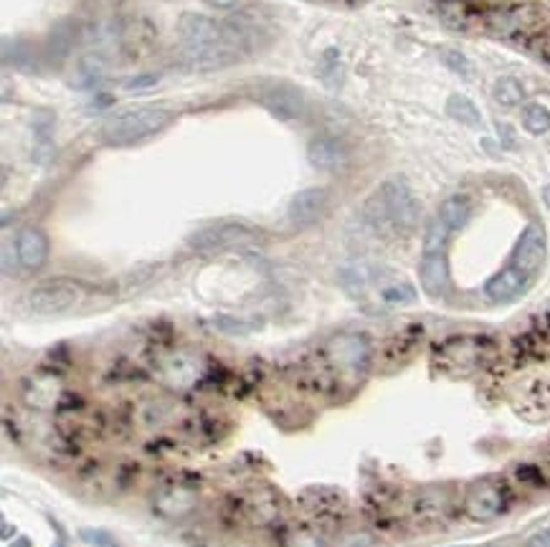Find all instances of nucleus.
<instances>
[{"instance_id": "obj_1", "label": "nucleus", "mask_w": 550, "mask_h": 547, "mask_svg": "<svg viewBox=\"0 0 550 547\" xmlns=\"http://www.w3.org/2000/svg\"><path fill=\"white\" fill-rule=\"evenodd\" d=\"M181 58L188 69H224L241 57L246 46V31L236 23L213 21L208 15L183 13L178 21Z\"/></svg>"}, {"instance_id": "obj_2", "label": "nucleus", "mask_w": 550, "mask_h": 547, "mask_svg": "<svg viewBox=\"0 0 550 547\" xmlns=\"http://www.w3.org/2000/svg\"><path fill=\"white\" fill-rule=\"evenodd\" d=\"M363 216L370 228L381 234H411L419 225V200L404 178H388L368 198Z\"/></svg>"}, {"instance_id": "obj_3", "label": "nucleus", "mask_w": 550, "mask_h": 547, "mask_svg": "<svg viewBox=\"0 0 550 547\" xmlns=\"http://www.w3.org/2000/svg\"><path fill=\"white\" fill-rule=\"evenodd\" d=\"M173 119V112L160 104H135L112 112L102 122V140L107 145H132L157 135Z\"/></svg>"}, {"instance_id": "obj_4", "label": "nucleus", "mask_w": 550, "mask_h": 547, "mask_svg": "<svg viewBox=\"0 0 550 547\" xmlns=\"http://www.w3.org/2000/svg\"><path fill=\"white\" fill-rule=\"evenodd\" d=\"M324 355L338 373L360 378L370 367V340L363 332H340L327 342Z\"/></svg>"}, {"instance_id": "obj_5", "label": "nucleus", "mask_w": 550, "mask_h": 547, "mask_svg": "<svg viewBox=\"0 0 550 547\" xmlns=\"http://www.w3.org/2000/svg\"><path fill=\"white\" fill-rule=\"evenodd\" d=\"M84 302V287L69 279L39 284L29 295V307L36 314H64Z\"/></svg>"}, {"instance_id": "obj_6", "label": "nucleus", "mask_w": 550, "mask_h": 547, "mask_svg": "<svg viewBox=\"0 0 550 547\" xmlns=\"http://www.w3.org/2000/svg\"><path fill=\"white\" fill-rule=\"evenodd\" d=\"M256 241V234L244 224H213L206 228H198L196 234H191L188 246L193 251L200 253H216L226 251V249H236V246H246Z\"/></svg>"}, {"instance_id": "obj_7", "label": "nucleus", "mask_w": 550, "mask_h": 547, "mask_svg": "<svg viewBox=\"0 0 550 547\" xmlns=\"http://www.w3.org/2000/svg\"><path fill=\"white\" fill-rule=\"evenodd\" d=\"M510 491L502 481L497 479H484L480 484H475L466 491L465 512L477 522H490V519L500 517L502 512H508Z\"/></svg>"}, {"instance_id": "obj_8", "label": "nucleus", "mask_w": 550, "mask_h": 547, "mask_svg": "<svg viewBox=\"0 0 550 547\" xmlns=\"http://www.w3.org/2000/svg\"><path fill=\"white\" fill-rule=\"evenodd\" d=\"M546 253H548V239H546L543 225H525V231L515 243V251H512V267L520 269L525 277H536L546 261Z\"/></svg>"}, {"instance_id": "obj_9", "label": "nucleus", "mask_w": 550, "mask_h": 547, "mask_svg": "<svg viewBox=\"0 0 550 547\" xmlns=\"http://www.w3.org/2000/svg\"><path fill=\"white\" fill-rule=\"evenodd\" d=\"M259 99L267 107V112L274 114L282 122H292V119H299L305 114V97L292 84H284V82L267 84L259 92Z\"/></svg>"}, {"instance_id": "obj_10", "label": "nucleus", "mask_w": 550, "mask_h": 547, "mask_svg": "<svg viewBox=\"0 0 550 547\" xmlns=\"http://www.w3.org/2000/svg\"><path fill=\"white\" fill-rule=\"evenodd\" d=\"M324 206H327V190L324 188H305L289 200L287 216L295 225H310L323 216Z\"/></svg>"}, {"instance_id": "obj_11", "label": "nucleus", "mask_w": 550, "mask_h": 547, "mask_svg": "<svg viewBox=\"0 0 550 547\" xmlns=\"http://www.w3.org/2000/svg\"><path fill=\"white\" fill-rule=\"evenodd\" d=\"M307 157H310L315 168L338 170L348 163L350 153H348L345 142L335 137V135H320L307 145Z\"/></svg>"}, {"instance_id": "obj_12", "label": "nucleus", "mask_w": 550, "mask_h": 547, "mask_svg": "<svg viewBox=\"0 0 550 547\" xmlns=\"http://www.w3.org/2000/svg\"><path fill=\"white\" fill-rule=\"evenodd\" d=\"M419 277H421L423 292L429 296H444L449 292V287H452L449 261H447L444 253H423Z\"/></svg>"}, {"instance_id": "obj_13", "label": "nucleus", "mask_w": 550, "mask_h": 547, "mask_svg": "<svg viewBox=\"0 0 550 547\" xmlns=\"http://www.w3.org/2000/svg\"><path fill=\"white\" fill-rule=\"evenodd\" d=\"M530 277H525L520 269L508 267L497 271L492 279L484 284V292L492 302H512L515 296H520L528 289Z\"/></svg>"}, {"instance_id": "obj_14", "label": "nucleus", "mask_w": 550, "mask_h": 547, "mask_svg": "<svg viewBox=\"0 0 550 547\" xmlns=\"http://www.w3.org/2000/svg\"><path fill=\"white\" fill-rule=\"evenodd\" d=\"M15 251L26 269H41L49 259V239L39 228H23L15 239Z\"/></svg>"}, {"instance_id": "obj_15", "label": "nucleus", "mask_w": 550, "mask_h": 547, "mask_svg": "<svg viewBox=\"0 0 550 547\" xmlns=\"http://www.w3.org/2000/svg\"><path fill=\"white\" fill-rule=\"evenodd\" d=\"M482 348L477 340L469 337H457L452 342L444 345V360L449 367H462V370H472L475 365L480 363Z\"/></svg>"}, {"instance_id": "obj_16", "label": "nucleus", "mask_w": 550, "mask_h": 547, "mask_svg": "<svg viewBox=\"0 0 550 547\" xmlns=\"http://www.w3.org/2000/svg\"><path fill=\"white\" fill-rule=\"evenodd\" d=\"M74 43H76V26L74 21H58L57 26L49 33V41H46V54L51 61H67L74 51Z\"/></svg>"}, {"instance_id": "obj_17", "label": "nucleus", "mask_w": 550, "mask_h": 547, "mask_svg": "<svg viewBox=\"0 0 550 547\" xmlns=\"http://www.w3.org/2000/svg\"><path fill=\"white\" fill-rule=\"evenodd\" d=\"M155 505L163 515H168V517H181V515H185V512L193 509V505H196V494L191 490H185V487H168V490H163L157 494Z\"/></svg>"}, {"instance_id": "obj_18", "label": "nucleus", "mask_w": 550, "mask_h": 547, "mask_svg": "<svg viewBox=\"0 0 550 547\" xmlns=\"http://www.w3.org/2000/svg\"><path fill=\"white\" fill-rule=\"evenodd\" d=\"M447 507H449L447 491L426 490L416 497V502H413V515H416V519H421V522H434V519L444 517Z\"/></svg>"}, {"instance_id": "obj_19", "label": "nucleus", "mask_w": 550, "mask_h": 547, "mask_svg": "<svg viewBox=\"0 0 550 547\" xmlns=\"http://www.w3.org/2000/svg\"><path fill=\"white\" fill-rule=\"evenodd\" d=\"M3 61L13 64V69L18 71H36V54L31 49L29 41L23 39H3Z\"/></svg>"}, {"instance_id": "obj_20", "label": "nucleus", "mask_w": 550, "mask_h": 547, "mask_svg": "<svg viewBox=\"0 0 550 547\" xmlns=\"http://www.w3.org/2000/svg\"><path fill=\"white\" fill-rule=\"evenodd\" d=\"M469 200H466L465 196H452L447 198L441 206H439V218L444 221V224L449 225L452 231H459V228H465V224L469 221Z\"/></svg>"}, {"instance_id": "obj_21", "label": "nucleus", "mask_w": 550, "mask_h": 547, "mask_svg": "<svg viewBox=\"0 0 550 547\" xmlns=\"http://www.w3.org/2000/svg\"><path fill=\"white\" fill-rule=\"evenodd\" d=\"M447 114H449L452 119H457V122L469 127H477L482 122V114L480 110L475 107V101H469V99L462 97V94H452V97H449V101H447Z\"/></svg>"}, {"instance_id": "obj_22", "label": "nucleus", "mask_w": 550, "mask_h": 547, "mask_svg": "<svg viewBox=\"0 0 550 547\" xmlns=\"http://www.w3.org/2000/svg\"><path fill=\"white\" fill-rule=\"evenodd\" d=\"M340 279H342V287L348 292H353V295L366 292L368 284L373 281V267H368V264H350V267H345L340 271Z\"/></svg>"}, {"instance_id": "obj_23", "label": "nucleus", "mask_w": 550, "mask_h": 547, "mask_svg": "<svg viewBox=\"0 0 550 547\" xmlns=\"http://www.w3.org/2000/svg\"><path fill=\"white\" fill-rule=\"evenodd\" d=\"M449 225L444 224L441 218H431L426 225V236H423V253H444L447 239H449Z\"/></svg>"}, {"instance_id": "obj_24", "label": "nucleus", "mask_w": 550, "mask_h": 547, "mask_svg": "<svg viewBox=\"0 0 550 547\" xmlns=\"http://www.w3.org/2000/svg\"><path fill=\"white\" fill-rule=\"evenodd\" d=\"M165 370H168L170 383H173V385H178V388H185V385H191V383H193V380H196V375H198V367L193 365V360H188V357H183V355L173 357Z\"/></svg>"}, {"instance_id": "obj_25", "label": "nucleus", "mask_w": 550, "mask_h": 547, "mask_svg": "<svg viewBox=\"0 0 550 547\" xmlns=\"http://www.w3.org/2000/svg\"><path fill=\"white\" fill-rule=\"evenodd\" d=\"M494 99H497L502 107H515V104H520L522 99H525V89H522L518 79L502 76V79L494 84Z\"/></svg>"}, {"instance_id": "obj_26", "label": "nucleus", "mask_w": 550, "mask_h": 547, "mask_svg": "<svg viewBox=\"0 0 550 547\" xmlns=\"http://www.w3.org/2000/svg\"><path fill=\"white\" fill-rule=\"evenodd\" d=\"M522 125L533 135H543V132L550 129V112L543 104H530L525 110V114H522Z\"/></svg>"}, {"instance_id": "obj_27", "label": "nucleus", "mask_w": 550, "mask_h": 547, "mask_svg": "<svg viewBox=\"0 0 550 547\" xmlns=\"http://www.w3.org/2000/svg\"><path fill=\"white\" fill-rule=\"evenodd\" d=\"M381 299L386 304H411V302H416V289L406 281H398L391 287H383Z\"/></svg>"}, {"instance_id": "obj_28", "label": "nucleus", "mask_w": 550, "mask_h": 547, "mask_svg": "<svg viewBox=\"0 0 550 547\" xmlns=\"http://www.w3.org/2000/svg\"><path fill=\"white\" fill-rule=\"evenodd\" d=\"M441 61H444L454 74H459L462 79H469L472 71H475L472 69V64H469V58H466L462 51H454V49H444V51H441Z\"/></svg>"}, {"instance_id": "obj_29", "label": "nucleus", "mask_w": 550, "mask_h": 547, "mask_svg": "<svg viewBox=\"0 0 550 547\" xmlns=\"http://www.w3.org/2000/svg\"><path fill=\"white\" fill-rule=\"evenodd\" d=\"M82 540L94 547H120V543L107 530H82Z\"/></svg>"}, {"instance_id": "obj_30", "label": "nucleus", "mask_w": 550, "mask_h": 547, "mask_svg": "<svg viewBox=\"0 0 550 547\" xmlns=\"http://www.w3.org/2000/svg\"><path fill=\"white\" fill-rule=\"evenodd\" d=\"M157 82H160L157 74H138V76H132V79L125 82V89H129V92H132V89H135V92H138V89H150V86H155Z\"/></svg>"}, {"instance_id": "obj_31", "label": "nucleus", "mask_w": 550, "mask_h": 547, "mask_svg": "<svg viewBox=\"0 0 550 547\" xmlns=\"http://www.w3.org/2000/svg\"><path fill=\"white\" fill-rule=\"evenodd\" d=\"M525 547H550V527H543L536 534H530Z\"/></svg>"}, {"instance_id": "obj_32", "label": "nucleus", "mask_w": 550, "mask_h": 547, "mask_svg": "<svg viewBox=\"0 0 550 547\" xmlns=\"http://www.w3.org/2000/svg\"><path fill=\"white\" fill-rule=\"evenodd\" d=\"M216 324H218V327H221L224 332H239V335H244V332H249V327H246V324H244V322H234L231 317H218V320H216Z\"/></svg>"}, {"instance_id": "obj_33", "label": "nucleus", "mask_w": 550, "mask_h": 547, "mask_svg": "<svg viewBox=\"0 0 550 547\" xmlns=\"http://www.w3.org/2000/svg\"><path fill=\"white\" fill-rule=\"evenodd\" d=\"M15 259H21L18 251L11 253V243H3V274H11V271H13Z\"/></svg>"}, {"instance_id": "obj_34", "label": "nucleus", "mask_w": 550, "mask_h": 547, "mask_svg": "<svg viewBox=\"0 0 550 547\" xmlns=\"http://www.w3.org/2000/svg\"><path fill=\"white\" fill-rule=\"evenodd\" d=\"M497 132H500V140H502L505 147H515V145H518V142H515V132H512V127L497 125Z\"/></svg>"}, {"instance_id": "obj_35", "label": "nucleus", "mask_w": 550, "mask_h": 547, "mask_svg": "<svg viewBox=\"0 0 550 547\" xmlns=\"http://www.w3.org/2000/svg\"><path fill=\"white\" fill-rule=\"evenodd\" d=\"M203 3L211 5V8H216V11H231V8L239 5V0H203Z\"/></svg>"}, {"instance_id": "obj_36", "label": "nucleus", "mask_w": 550, "mask_h": 547, "mask_svg": "<svg viewBox=\"0 0 550 547\" xmlns=\"http://www.w3.org/2000/svg\"><path fill=\"white\" fill-rule=\"evenodd\" d=\"M11 547H31L29 537H18V540H15V543Z\"/></svg>"}, {"instance_id": "obj_37", "label": "nucleus", "mask_w": 550, "mask_h": 547, "mask_svg": "<svg viewBox=\"0 0 550 547\" xmlns=\"http://www.w3.org/2000/svg\"><path fill=\"white\" fill-rule=\"evenodd\" d=\"M543 200H546V206L550 208V182L546 185V188H543Z\"/></svg>"}]
</instances>
